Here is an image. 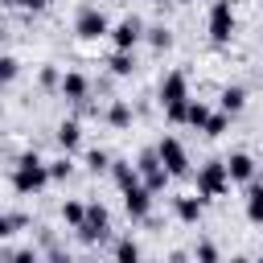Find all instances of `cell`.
<instances>
[{
	"label": "cell",
	"instance_id": "obj_1",
	"mask_svg": "<svg viewBox=\"0 0 263 263\" xmlns=\"http://www.w3.org/2000/svg\"><path fill=\"white\" fill-rule=\"evenodd\" d=\"M53 177H49V160H41L37 152H25V156H16L12 160V189L16 193H41L45 185H49Z\"/></svg>",
	"mask_w": 263,
	"mask_h": 263
},
{
	"label": "cell",
	"instance_id": "obj_2",
	"mask_svg": "<svg viewBox=\"0 0 263 263\" xmlns=\"http://www.w3.org/2000/svg\"><path fill=\"white\" fill-rule=\"evenodd\" d=\"M74 33L82 41H99V37H111V21H107V12L99 4H82L78 16H74Z\"/></svg>",
	"mask_w": 263,
	"mask_h": 263
},
{
	"label": "cell",
	"instance_id": "obj_3",
	"mask_svg": "<svg viewBox=\"0 0 263 263\" xmlns=\"http://www.w3.org/2000/svg\"><path fill=\"white\" fill-rule=\"evenodd\" d=\"M230 189V168H226V160H205L201 168H197V193L201 197H222Z\"/></svg>",
	"mask_w": 263,
	"mask_h": 263
},
{
	"label": "cell",
	"instance_id": "obj_4",
	"mask_svg": "<svg viewBox=\"0 0 263 263\" xmlns=\"http://www.w3.org/2000/svg\"><path fill=\"white\" fill-rule=\"evenodd\" d=\"M107 230H111V214H107V205L90 201V205H86V222L78 226V238H82L86 247H95V242L107 238Z\"/></svg>",
	"mask_w": 263,
	"mask_h": 263
},
{
	"label": "cell",
	"instance_id": "obj_5",
	"mask_svg": "<svg viewBox=\"0 0 263 263\" xmlns=\"http://www.w3.org/2000/svg\"><path fill=\"white\" fill-rule=\"evenodd\" d=\"M205 29H210V37H214L218 45H226V41L234 37V4H230V0H214Z\"/></svg>",
	"mask_w": 263,
	"mask_h": 263
},
{
	"label": "cell",
	"instance_id": "obj_6",
	"mask_svg": "<svg viewBox=\"0 0 263 263\" xmlns=\"http://www.w3.org/2000/svg\"><path fill=\"white\" fill-rule=\"evenodd\" d=\"M156 99H160V107H181V103H189V74H185V70H168V74L160 78Z\"/></svg>",
	"mask_w": 263,
	"mask_h": 263
},
{
	"label": "cell",
	"instance_id": "obj_7",
	"mask_svg": "<svg viewBox=\"0 0 263 263\" xmlns=\"http://www.w3.org/2000/svg\"><path fill=\"white\" fill-rule=\"evenodd\" d=\"M156 152H160V160H164L168 177H189V152H185V144H181L177 136H160Z\"/></svg>",
	"mask_w": 263,
	"mask_h": 263
},
{
	"label": "cell",
	"instance_id": "obj_8",
	"mask_svg": "<svg viewBox=\"0 0 263 263\" xmlns=\"http://www.w3.org/2000/svg\"><path fill=\"white\" fill-rule=\"evenodd\" d=\"M144 37H148V29H144L140 16H123L119 25H111V41H115V49H123V53H132Z\"/></svg>",
	"mask_w": 263,
	"mask_h": 263
},
{
	"label": "cell",
	"instance_id": "obj_9",
	"mask_svg": "<svg viewBox=\"0 0 263 263\" xmlns=\"http://www.w3.org/2000/svg\"><path fill=\"white\" fill-rule=\"evenodd\" d=\"M123 210H127V218H136V222H148V218H152V189H148V185L123 189Z\"/></svg>",
	"mask_w": 263,
	"mask_h": 263
},
{
	"label": "cell",
	"instance_id": "obj_10",
	"mask_svg": "<svg viewBox=\"0 0 263 263\" xmlns=\"http://www.w3.org/2000/svg\"><path fill=\"white\" fill-rule=\"evenodd\" d=\"M173 214H177V222L197 226L201 214H205V197L201 193H181V197H173Z\"/></svg>",
	"mask_w": 263,
	"mask_h": 263
},
{
	"label": "cell",
	"instance_id": "obj_11",
	"mask_svg": "<svg viewBox=\"0 0 263 263\" xmlns=\"http://www.w3.org/2000/svg\"><path fill=\"white\" fill-rule=\"evenodd\" d=\"M226 168H230V181H238V185H251L255 181V156L251 152H230L226 156Z\"/></svg>",
	"mask_w": 263,
	"mask_h": 263
},
{
	"label": "cell",
	"instance_id": "obj_12",
	"mask_svg": "<svg viewBox=\"0 0 263 263\" xmlns=\"http://www.w3.org/2000/svg\"><path fill=\"white\" fill-rule=\"evenodd\" d=\"M62 99H70V103H86V95H90V78L82 74V70H70L66 78H62Z\"/></svg>",
	"mask_w": 263,
	"mask_h": 263
},
{
	"label": "cell",
	"instance_id": "obj_13",
	"mask_svg": "<svg viewBox=\"0 0 263 263\" xmlns=\"http://www.w3.org/2000/svg\"><path fill=\"white\" fill-rule=\"evenodd\" d=\"M111 181L119 185V193H123V189H136V185H144L140 168H136L132 160H123V156H115V160H111Z\"/></svg>",
	"mask_w": 263,
	"mask_h": 263
},
{
	"label": "cell",
	"instance_id": "obj_14",
	"mask_svg": "<svg viewBox=\"0 0 263 263\" xmlns=\"http://www.w3.org/2000/svg\"><path fill=\"white\" fill-rule=\"evenodd\" d=\"M53 140H58V148L70 156V152L82 144V123H78V119H62V123H58V132H53Z\"/></svg>",
	"mask_w": 263,
	"mask_h": 263
},
{
	"label": "cell",
	"instance_id": "obj_15",
	"mask_svg": "<svg viewBox=\"0 0 263 263\" xmlns=\"http://www.w3.org/2000/svg\"><path fill=\"white\" fill-rule=\"evenodd\" d=\"M242 210H247V222L263 226V181H251L247 185V197H242Z\"/></svg>",
	"mask_w": 263,
	"mask_h": 263
},
{
	"label": "cell",
	"instance_id": "obj_16",
	"mask_svg": "<svg viewBox=\"0 0 263 263\" xmlns=\"http://www.w3.org/2000/svg\"><path fill=\"white\" fill-rule=\"evenodd\" d=\"M132 119H136L132 103H127V99H111V107H107V123H111L115 132H127V127H132Z\"/></svg>",
	"mask_w": 263,
	"mask_h": 263
},
{
	"label": "cell",
	"instance_id": "obj_17",
	"mask_svg": "<svg viewBox=\"0 0 263 263\" xmlns=\"http://www.w3.org/2000/svg\"><path fill=\"white\" fill-rule=\"evenodd\" d=\"M218 103H222V111H226V115H238V111L247 107V90H242V86H222Z\"/></svg>",
	"mask_w": 263,
	"mask_h": 263
},
{
	"label": "cell",
	"instance_id": "obj_18",
	"mask_svg": "<svg viewBox=\"0 0 263 263\" xmlns=\"http://www.w3.org/2000/svg\"><path fill=\"white\" fill-rule=\"evenodd\" d=\"M115 263H140V242L132 238V234H123V238H115Z\"/></svg>",
	"mask_w": 263,
	"mask_h": 263
},
{
	"label": "cell",
	"instance_id": "obj_19",
	"mask_svg": "<svg viewBox=\"0 0 263 263\" xmlns=\"http://www.w3.org/2000/svg\"><path fill=\"white\" fill-rule=\"evenodd\" d=\"M62 222L78 230V226L86 222V201H78V197H70V201H62Z\"/></svg>",
	"mask_w": 263,
	"mask_h": 263
},
{
	"label": "cell",
	"instance_id": "obj_20",
	"mask_svg": "<svg viewBox=\"0 0 263 263\" xmlns=\"http://www.w3.org/2000/svg\"><path fill=\"white\" fill-rule=\"evenodd\" d=\"M210 115H214V111H210L201 99H189V111H185V123H189V127H197V132H201V127L210 123Z\"/></svg>",
	"mask_w": 263,
	"mask_h": 263
},
{
	"label": "cell",
	"instance_id": "obj_21",
	"mask_svg": "<svg viewBox=\"0 0 263 263\" xmlns=\"http://www.w3.org/2000/svg\"><path fill=\"white\" fill-rule=\"evenodd\" d=\"M107 66H111V74H115V78H132V70H136V58H132V53H123V49H115Z\"/></svg>",
	"mask_w": 263,
	"mask_h": 263
},
{
	"label": "cell",
	"instance_id": "obj_22",
	"mask_svg": "<svg viewBox=\"0 0 263 263\" xmlns=\"http://www.w3.org/2000/svg\"><path fill=\"white\" fill-rule=\"evenodd\" d=\"M111 160H115V156H111L107 148H90V152H86V168H90V173H111Z\"/></svg>",
	"mask_w": 263,
	"mask_h": 263
},
{
	"label": "cell",
	"instance_id": "obj_23",
	"mask_svg": "<svg viewBox=\"0 0 263 263\" xmlns=\"http://www.w3.org/2000/svg\"><path fill=\"white\" fill-rule=\"evenodd\" d=\"M136 168H140V177H148V173L164 168V160H160V152H156V148H144V152L136 156Z\"/></svg>",
	"mask_w": 263,
	"mask_h": 263
},
{
	"label": "cell",
	"instance_id": "obj_24",
	"mask_svg": "<svg viewBox=\"0 0 263 263\" xmlns=\"http://www.w3.org/2000/svg\"><path fill=\"white\" fill-rule=\"evenodd\" d=\"M25 222H29V218H25L21 210H8V214L0 218V238H12V234H16L21 226H25Z\"/></svg>",
	"mask_w": 263,
	"mask_h": 263
},
{
	"label": "cell",
	"instance_id": "obj_25",
	"mask_svg": "<svg viewBox=\"0 0 263 263\" xmlns=\"http://www.w3.org/2000/svg\"><path fill=\"white\" fill-rule=\"evenodd\" d=\"M148 45H152V49H168V45H173V29H168V25H152V29H148Z\"/></svg>",
	"mask_w": 263,
	"mask_h": 263
},
{
	"label": "cell",
	"instance_id": "obj_26",
	"mask_svg": "<svg viewBox=\"0 0 263 263\" xmlns=\"http://www.w3.org/2000/svg\"><path fill=\"white\" fill-rule=\"evenodd\" d=\"M193 263H222V255H218V247H214L210 238H201V242L193 247Z\"/></svg>",
	"mask_w": 263,
	"mask_h": 263
},
{
	"label": "cell",
	"instance_id": "obj_27",
	"mask_svg": "<svg viewBox=\"0 0 263 263\" xmlns=\"http://www.w3.org/2000/svg\"><path fill=\"white\" fill-rule=\"evenodd\" d=\"M70 173H74V160H70L66 152H62L58 160H49V177H53V181H66Z\"/></svg>",
	"mask_w": 263,
	"mask_h": 263
},
{
	"label": "cell",
	"instance_id": "obj_28",
	"mask_svg": "<svg viewBox=\"0 0 263 263\" xmlns=\"http://www.w3.org/2000/svg\"><path fill=\"white\" fill-rule=\"evenodd\" d=\"M4 263H41V251L21 247V251H4Z\"/></svg>",
	"mask_w": 263,
	"mask_h": 263
},
{
	"label": "cell",
	"instance_id": "obj_29",
	"mask_svg": "<svg viewBox=\"0 0 263 263\" xmlns=\"http://www.w3.org/2000/svg\"><path fill=\"white\" fill-rule=\"evenodd\" d=\"M226 127H230V115H226V111H214V115H210V123H205L201 132H205V136H222Z\"/></svg>",
	"mask_w": 263,
	"mask_h": 263
},
{
	"label": "cell",
	"instance_id": "obj_30",
	"mask_svg": "<svg viewBox=\"0 0 263 263\" xmlns=\"http://www.w3.org/2000/svg\"><path fill=\"white\" fill-rule=\"evenodd\" d=\"M16 74H21V62H16L12 53H4V58H0V78H4V82H12Z\"/></svg>",
	"mask_w": 263,
	"mask_h": 263
},
{
	"label": "cell",
	"instance_id": "obj_31",
	"mask_svg": "<svg viewBox=\"0 0 263 263\" xmlns=\"http://www.w3.org/2000/svg\"><path fill=\"white\" fill-rule=\"evenodd\" d=\"M168 181H173V177H168V168H156V173H148V177H144V185H148L152 193H160Z\"/></svg>",
	"mask_w": 263,
	"mask_h": 263
},
{
	"label": "cell",
	"instance_id": "obj_32",
	"mask_svg": "<svg viewBox=\"0 0 263 263\" xmlns=\"http://www.w3.org/2000/svg\"><path fill=\"white\" fill-rule=\"evenodd\" d=\"M62 78H66V74H58L53 66H41V74H37V82H41L45 90H49V86H62Z\"/></svg>",
	"mask_w": 263,
	"mask_h": 263
},
{
	"label": "cell",
	"instance_id": "obj_33",
	"mask_svg": "<svg viewBox=\"0 0 263 263\" xmlns=\"http://www.w3.org/2000/svg\"><path fill=\"white\" fill-rule=\"evenodd\" d=\"M185 111H189V103H181V107H164L168 123H185Z\"/></svg>",
	"mask_w": 263,
	"mask_h": 263
},
{
	"label": "cell",
	"instance_id": "obj_34",
	"mask_svg": "<svg viewBox=\"0 0 263 263\" xmlns=\"http://www.w3.org/2000/svg\"><path fill=\"white\" fill-rule=\"evenodd\" d=\"M49 263H74V259H70V255L58 247V251H49Z\"/></svg>",
	"mask_w": 263,
	"mask_h": 263
},
{
	"label": "cell",
	"instance_id": "obj_35",
	"mask_svg": "<svg viewBox=\"0 0 263 263\" xmlns=\"http://www.w3.org/2000/svg\"><path fill=\"white\" fill-rule=\"evenodd\" d=\"M168 263H189V255H185V251H173V255H168Z\"/></svg>",
	"mask_w": 263,
	"mask_h": 263
},
{
	"label": "cell",
	"instance_id": "obj_36",
	"mask_svg": "<svg viewBox=\"0 0 263 263\" xmlns=\"http://www.w3.org/2000/svg\"><path fill=\"white\" fill-rule=\"evenodd\" d=\"M230 263H255V259H247V255H234V259H230Z\"/></svg>",
	"mask_w": 263,
	"mask_h": 263
},
{
	"label": "cell",
	"instance_id": "obj_37",
	"mask_svg": "<svg viewBox=\"0 0 263 263\" xmlns=\"http://www.w3.org/2000/svg\"><path fill=\"white\" fill-rule=\"evenodd\" d=\"M4 4H8V8H21V0H4Z\"/></svg>",
	"mask_w": 263,
	"mask_h": 263
},
{
	"label": "cell",
	"instance_id": "obj_38",
	"mask_svg": "<svg viewBox=\"0 0 263 263\" xmlns=\"http://www.w3.org/2000/svg\"><path fill=\"white\" fill-rule=\"evenodd\" d=\"M255 263H263V251H259V259H255Z\"/></svg>",
	"mask_w": 263,
	"mask_h": 263
},
{
	"label": "cell",
	"instance_id": "obj_39",
	"mask_svg": "<svg viewBox=\"0 0 263 263\" xmlns=\"http://www.w3.org/2000/svg\"><path fill=\"white\" fill-rule=\"evenodd\" d=\"M152 4H168V0H152Z\"/></svg>",
	"mask_w": 263,
	"mask_h": 263
},
{
	"label": "cell",
	"instance_id": "obj_40",
	"mask_svg": "<svg viewBox=\"0 0 263 263\" xmlns=\"http://www.w3.org/2000/svg\"><path fill=\"white\" fill-rule=\"evenodd\" d=\"M177 4H193V0H177Z\"/></svg>",
	"mask_w": 263,
	"mask_h": 263
}]
</instances>
